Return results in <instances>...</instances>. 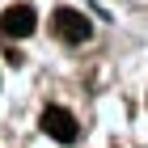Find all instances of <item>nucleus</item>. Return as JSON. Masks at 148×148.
<instances>
[{"label":"nucleus","instance_id":"f257e3e1","mask_svg":"<svg viewBox=\"0 0 148 148\" xmlns=\"http://www.w3.org/2000/svg\"><path fill=\"white\" fill-rule=\"evenodd\" d=\"M51 21H55V34L64 42H89V34H93V21L85 13H76V9H55Z\"/></svg>","mask_w":148,"mask_h":148},{"label":"nucleus","instance_id":"f03ea898","mask_svg":"<svg viewBox=\"0 0 148 148\" xmlns=\"http://www.w3.org/2000/svg\"><path fill=\"white\" fill-rule=\"evenodd\" d=\"M42 131H47L51 140H59V144H76V136H80L76 119H72L68 110H59V106L42 110Z\"/></svg>","mask_w":148,"mask_h":148},{"label":"nucleus","instance_id":"7ed1b4c3","mask_svg":"<svg viewBox=\"0 0 148 148\" xmlns=\"http://www.w3.org/2000/svg\"><path fill=\"white\" fill-rule=\"evenodd\" d=\"M34 9L30 4H13V9L0 13V34L4 38H25V34H34Z\"/></svg>","mask_w":148,"mask_h":148}]
</instances>
